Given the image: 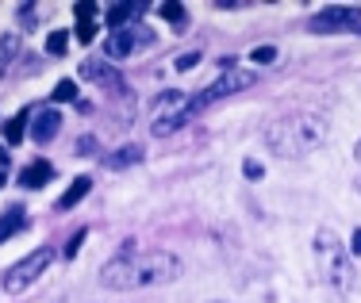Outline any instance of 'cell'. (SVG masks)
<instances>
[{"label":"cell","instance_id":"1","mask_svg":"<svg viewBox=\"0 0 361 303\" xmlns=\"http://www.w3.org/2000/svg\"><path fill=\"white\" fill-rule=\"evenodd\" d=\"M180 276V261L169 249H139L135 242H123L119 254L100 269V284L111 292H139L158 288Z\"/></svg>","mask_w":361,"mask_h":303},{"label":"cell","instance_id":"2","mask_svg":"<svg viewBox=\"0 0 361 303\" xmlns=\"http://www.w3.org/2000/svg\"><path fill=\"white\" fill-rule=\"evenodd\" d=\"M326 142V119L315 111H292V116H277L265 127V146L277 158H307Z\"/></svg>","mask_w":361,"mask_h":303},{"label":"cell","instance_id":"3","mask_svg":"<svg viewBox=\"0 0 361 303\" xmlns=\"http://www.w3.org/2000/svg\"><path fill=\"white\" fill-rule=\"evenodd\" d=\"M315 257H319V276L323 284L334 292V296H354L357 288V269H354V257L350 249L342 246V238L334 230H315Z\"/></svg>","mask_w":361,"mask_h":303},{"label":"cell","instance_id":"4","mask_svg":"<svg viewBox=\"0 0 361 303\" xmlns=\"http://www.w3.org/2000/svg\"><path fill=\"white\" fill-rule=\"evenodd\" d=\"M250 85H257V73L254 69H227V73L219 77V81H212L208 89H200L192 100H188V116H196V111H204V108H212V104H219V100H227V97H235V92H243V89H250Z\"/></svg>","mask_w":361,"mask_h":303},{"label":"cell","instance_id":"5","mask_svg":"<svg viewBox=\"0 0 361 303\" xmlns=\"http://www.w3.org/2000/svg\"><path fill=\"white\" fill-rule=\"evenodd\" d=\"M54 265V249L50 246H39V249H31L23 261H16L12 269L4 273V292H12V296H20V292H27L31 284L39 280L42 273Z\"/></svg>","mask_w":361,"mask_h":303},{"label":"cell","instance_id":"6","mask_svg":"<svg viewBox=\"0 0 361 303\" xmlns=\"http://www.w3.org/2000/svg\"><path fill=\"white\" fill-rule=\"evenodd\" d=\"M307 31L312 35H361V12L357 8L331 4L307 20Z\"/></svg>","mask_w":361,"mask_h":303},{"label":"cell","instance_id":"7","mask_svg":"<svg viewBox=\"0 0 361 303\" xmlns=\"http://www.w3.org/2000/svg\"><path fill=\"white\" fill-rule=\"evenodd\" d=\"M139 42H154V35L146 27H123V31H108V42H104V54L108 62L111 58H131V50Z\"/></svg>","mask_w":361,"mask_h":303},{"label":"cell","instance_id":"8","mask_svg":"<svg viewBox=\"0 0 361 303\" xmlns=\"http://www.w3.org/2000/svg\"><path fill=\"white\" fill-rule=\"evenodd\" d=\"M81 81H97V85H104V89H119L123 77H119V69L111 66L108 58H89V62H81Z\"/></svg>","mask_w":361,"mask_h":303},{"label":"cell","instance_id":"9","mask_svg":"<svg viewBox=\"0 0 361 303\" xmlns=\"http://www.w3.org/2000/svg\"><path fill=\"white\" fill-rule=\"evenodd\" d=\"M142 16V4L139 0H127V4H111L108 8V27L111 31H123V27H135V20Z\"/></svg>","mask_w":361,"mask_h":303},{"label":"cell","instance_id":"10","mask_svg":"<svg viewBox=\"0 0 361 303\" xmlns=\"http://www.w3.org/2000/svg\"><path fill=\"white\" fill-rule=\"evenodd\" d=\"M58 131H62V116H58V108H47L35 116V127H31V138L35 142H50Z\"/></svg>","mask_w":361,"mask_h":303},{"label":"cell","instance_id":"11","mask_svg":"<svg viewBox=\"0 0 361 303\" xmlns=\"http://www.w3.org/2000/svg\"><path fill=\"white\" fill-rule=\"evenodd\" d=\"M142 158H146V150L131 142V146H119V150L104 154V166H108V169H131V166H139Z\"/></svg>","mask_w":361,"mask_h":303},{"label":"cell","instance_id":"12","mask_svg":"<svg viewBox=\"0 0 361 303\" xmlns=\"http://www.w3.org/2000/svg\"><path fill=\"white\" fill-rule=\"evenodd\" d=\"M50 180H54V166H50V161H31V166L20 173L23 188H42V185H50Z\"/></svg>","mask_w":361,"mask_h":303},{"label":"cell","instance_id":"13","mask_svg":"<svg viewBox=\"0 0 361 303\" xmlns=\"http://www.w3.org/2000/svg\"><path fill=\"white\" fill-rule=\"evenodd\" d=\"M89 192H92V177H77L73 185H70V188H66V192H62V200H58L54 207H58V211H73V207L81 204V200H85V196H89Z\"/></svg>","mask_w":361,"mask_h":303},{"label":"cell","instance_id":"14","mask_svg":"<svg viewBox=\"0 0 361 303\" xmlns=\"http://www.w3.org/2000/svg\"><path fill=\"white\" fill-rule=\"evenodd\" d=\"M23 54V47H20V35H0V73H12V62Z\"/></svg>","mask_w":361,"mask_h":303},{"label":"cell","instance_id":"15","mask_svg":"<svg viewBox=\"0 0 361 303\" xmlns=\"http://www.w3.org/2000/svg\"><path fill=\"white\" fill-rule=\"evenodd\" d=\"M23 223H27V215H23V207H20V204H16V207H8V211L0 215V246H4V242L12 238L16 230L23 227Z\"/></svg>","mask_w":361,"mask_h":303},{"label":"cell","instance_id":"16","mask_svg":"<svg viewBox=\"0 0 361 303\" xmlns=\"http://www.w3.org/2000/svg\"><path fill=\"white\" fill-rule=\"evenodd\" d=\"M188 123V111H173V116H158L150 123V131L158 135V138H166V135H173V131H180V127Z\"/></svg>","mask_w":361,"mask_h":303},{"label":"cell","instance_id":"17","mask_svg":"<svg viewBox=\"0 0 361 303\" xmlns=\"http://www.w3.org/2000/svg\"><path fill=\"white\" fill-rule=\"evenodd\" d=\"M161 20L173 23V31H185L188 27V16H185V4H173V0H166V4H158Z\"/></svg>","mask_w":361,"mask_h":303},{"label":"cell","instance_id":"18","mask_svg":"<svg viewBox=\"0 0 361 303\" xmlns=\"http://www.w3.org/2000/svg\"><path fill=\"white\" fill-rule=\"evenodd\" d=\"M161 108H173V111H185V108H188L185 92H180V89H173V92H161V97L154 100V111H161Z\"/></svg>","mask_w":361,"mask_h":303},{"label":"cell","instance_id":"19","mask_svg":"<svg viewBox=\"0 0 361 303\" xmlns=\"http://www.w3.org/2000/svg\"><path fill=\"white\" fill-rule=\"evenodd\" d=\"M23 135H27V119H23V116H16V119H8V123H4L8 146H20V142H23Z\"/></svg>","mask_w":361,"mask_h":303},{"label":"cell","instance_id":"20","mask_svg":"<svg viewBox=\"0 0 361 303\" xmlns=\"http://www.w3.org/2000/svg\"><path fill=\"white\" fill-rule=\"evenodd\" d=\"M66 50H70V35H66V31H50V39H47V54H50V58H62Z\"/></svg>","mask_w":361,"mask_h":303},{"label":"cell","instance_id":"21","mask_svg":"<svg viewBox=\"0 0 361 303\" xmlns=\"http://www.w3.org/2000/svg\"><path fill=\"white\" fill-rule=\"evenodd\" d=\"M50 100H54V104H70V100H77V85H73V81H58L54 92H50Z\"/></svg>","mask_w":361,"mask_h":303},{"label":"cell","instance_id":"22","mask_svg":"<svg viewBox=\"0 0 361 303\" xmlns=\"http://www.w3.org/2000/svg\"><path fill=\"white\" fill-rule=\"evenodd\" d=\"M250 58L257 66H273V62H277V47H269V42H265V47H254Z\"/></svg>","mask_w":361,"mask_h":303},{"label":"cell","instance_id":"23","mask_svg":"<svg viewBox=\"0 0 361 303\" xmlns=\"http://www.w3.org/2000/svg\"><path fill=\"white\" fill-rule=\"evenodd\" d=\"M73 35H77V42L85 47V42H92V39H97V23H92V20H81Z\"/></svg>","mask_w":361,"mask_h":303},{"label":"cell","instance_id":"24","mask_svg":"<svg viewBox=\"0 0 361 303\" xmlns=\"http://www.w3.org/2000/svg\"><path fill=\"white\" fill-rule=\"evenodd\" d=\"M200 50H188V54H180L177 58V69H180V73H188V69H192V66H200Z\"/></svg>","mask_w":361,"mask_h":303},{"label":"cell","instance_id":"25","mask_svg":"<svg viewBox=\"0 0 361 303\" xmlns=\"http://www.w3.org/2000/svg\"><path fill=\"white\" fill-rule=\"evenodd\" d=\"M35 12H39L35 4H23V8H20V23H23V31L35 27Z\"/></svg>","mask_w":361,"mask_h":303},{"label":"cell","instance_id":"26","mask_svg":"<svg viewBox=\"0 0 361 303\" xmlns=\"http://www.w3.org/2000/svg\"><path fill=\"white\" fill-rule=\"evenodd\" d=\"M73 12H77V23L92 20V16H97V4H92V0H85V4H73Z\"/></svg>","mask_w":361,"mask_h":303},{"label":"cell","instance_id":"27","mask_svg":"<svg viewBox=\"0 0 361 303\" xmlns=\"http://www.w3.org/2000/svg\"><path fill=\"white\" fill-rule=\"evenodd\" d=\"M89 238V230H73V238H70V246H66V257H77V249H81V242Z\"/></svg>","mask_w":361,"mask_h":303},{"label":"cell","instance_id":"28","mask_svg":"<svg viewBox=\"0 0 361 303\" xmlns=\"http://www.w3.org/2000/svg\"><path fill=\"white\" fill-rule=\"evenodd\" d=\"M243 173H246V177H250V180H262V177H265V169L257 166L254 158H246V161H243Z\"/></svg>","mask_w":361,"mask_h":303},{"label":"cell","instance_id":"29","mask_svg":"<svg viewBox=\"0 0 361 303\" xmlns=\"http://www.w3.org/2000/svg\"><path fill=\"white\" fill-rule=\"evenodd\" d=\"M77 154H85V158L97 154V138H77Z\"/></svg>","mask_w":361,"mask_h":303},{"label":"cell","instance_id":"30","mask_svg":"<svg viewBox=\"0 0 361 303\" xmlns=\"http://www.w3.org/2000/svg\"><path fill=\"white\" fill-rule=\"evenodd\" d=\"M350 249H354V254L361 257V227L354 230V235H350Z\"/></svg>","mask_w":361,"mask_h":303},{"label":"cell","instance_id":"31","mask_svg":"<svg viewBox=\"0 0 361 303\" xmlns=\"http://www.w3.org/2000/svg\"><path fill=\"white\" fill-rule=\"evenodd\" d=\"M354 158L361 161V138H357V146H354Z\"/></svg>","mask_w":361,"mask_h":303},{"label":"cell","instance_id":"32","mask_svg":"<svg viewBox=\"0 0 361 303\" xmlns=\"http://www.w3.org/2000/svg\"><path fill=\"white\" fill-rule=\"evenodd\" d=\"M4 185H8V173H4V169H0V188H4Z\"/></svg>","mask_w":361,"mask_h":303},{"label":"cell","instance_id":"33","mask_svg":"<svg viewBox=\"0 0 361 303\" xmlns=\"http://www.w3.org/2000/svg\"><path fill=\"white\" fill-rule=\"evenodd\" d=\"M357 188H361V180H357Z\"/></svg>","mask_w":361,"mask_h":303}]
</instances>
